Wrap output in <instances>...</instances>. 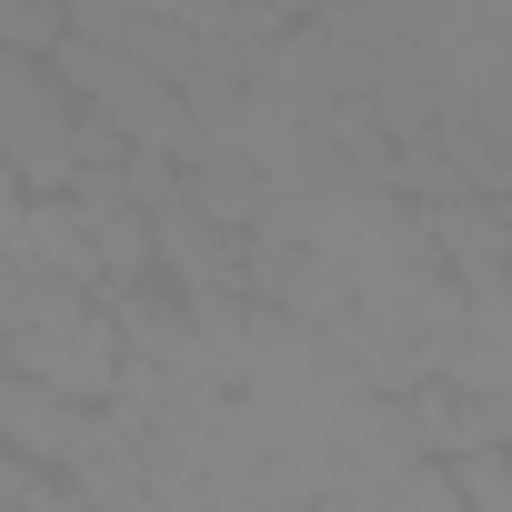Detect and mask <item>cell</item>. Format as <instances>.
<instances>
[{
	"instance_id": "obj_5",
	"label": "cell",
	"mask_w": 512,
	"mask_h": 512,
	"mask_svg": "<svg viewBox=\"0 0 512 512\" xmlns=\"http://www.w3.org/2000/svg\"><path fill=\"white\" fill-rule=\"evenodd\" d=\"M462 472V502L472 512H512V452H472V462H452Z\"/></svg>"
},
{
	"instance_id": "obj_7",
	"label": "cell",
	"mask_w": 512,
	"mask_h": 512,
	"mask_svg": "<svg viewBox=\"0 0 512 512\" xmlns=\"http://www.w3.org/2000/svg\"><path fill=\"white\" fill-rule=\"evenodd\" d=\"M41 11H71V0H41Z\"/></svg>"
},
{
	"instance_id": "obj_3",
	"label": "cell",
	"mask_w": 512,
	"mask_h": 512,
	"mask_svg": "<svg viewBox=\"0 0 512 512\" xmlns=\"http://www.w3.org/2000/svg\"><path fill=\"white\" fill-rule=\"evenodd\" d=\"M0 442H11V462H41V472L71 482L111 442V412H91V402H71V392H51L31 372H0Z\"/></svg>"
},
{
	"instance_id": "obj_1",
	"label": "cell",
	"mask_w": 512,
	"mask_h": 512,
	"mask_svg": "<svg viewBox=\"0 0 512 512\" xmlns=\"http://www.w3.org/2000/svg\"><path fill=\"white\" fill-rule=\"evenodd\" d=\"M0 352H11V372L111 412L121 382H131V332L101 292L81 282H41V272H11V292H0Z\"/></svg>"
},
{
	"instance_id": "obj_6",
	"label": "cell",
	"mask_w": 512,
	"mask_h": 512,
	"mask_svg": "<svg viewBox=\"0 0 512 512\" xmlns=\"http://www.w3.org/2000/svg\"><path fill=\"white\" fill-rule=\"evenodd\" d=\"M131 0H71V31H91V41H131Z\"/></svg>"
},
{
	"instance_id": "obj_4",
	"label": "cell",
	"mask_w": 512,
	"mask_h": 512,
	"mask_svg": "<svg viewBox=\"0 0 512 512\" xmlns=\"http://www.w3.org/2000/svg\"><path fill=\"white\" fill-rule=\"evenodd\" d=\"M71 41V11H41V0H0V51L11 61H51Z\"/></svg>"
},
{
	"instance_id": "obj_2",
	"label": "cell",
	"mask_w": 512,
	"mask_h": 512,
	"mask_svg": "<svg viewBox=\"0 0 512 512\" xmlns=\"http://www.w3.org/2000/svg\"><path fill=\"white\" fill-rule=\"evenodd\" d=\"M0 161L11 191H71L91 161V111L51 81V61H0Z\"/></svg>"
}]
</instances>
